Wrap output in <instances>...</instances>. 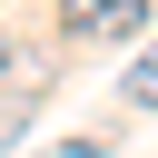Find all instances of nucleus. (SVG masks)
Masks as SVG:
<instances>
[{"instance_id": "1", "label": "nucleus", "mask_w": 158, "mask_h": 158, "mask_svg": "<svg viewBox=\"0 0 158 158\" xmlns=\"http://www.w3.org/2000/svg\"><path fill=\"white\" fill-rule=\"evenodd\" d=\"M148 20V0H69V40H128Z\"/></svg>"}, {"instance_id": "2", "label": "nucleus", "mask_w": 158, "mask_h": 158, "mask_svg": "<svg viewBox=\"0 0 158 158\" xmlns=\"http://www.w3.org/2000/svg\"><path fill=\"white\" fill-rule=\"evenodd\" d=\"M118 89H128V109H158V40L128 59V79H118Z\"/></svg>"}, {"instance_id": "3", "label": "nucleus", "mask_w": 158, "mask_h": 158, "mask_svg": "<svg viewBox=\"0 0 158 158\" xmlns=\"http://www.w3.org/2000/svg\"><path fill=\"white\" fill-rule=\"evenodd\" d=\"M49 158H109V148H99V138H59Z\"/></svg>"}, {"instance_id": "4", "label": "nucleus", "mask_w": 158, "mask_h": 158, "mask_svg": "<svg viewBox=\"0 0 158 158\" xmlns=\"http://www.w3.org/2000/svg\"><path fill=\"white\" fill-rule=\"evenodd\" d=\"M0 69H10V49H0Z\"/></svg>"}]
</instances>
